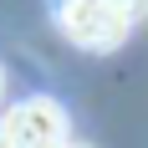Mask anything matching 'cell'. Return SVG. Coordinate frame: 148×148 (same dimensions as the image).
Segmentation results:
<instances>
[{
	"label": "cell",
	"instance_id": "obj_3",
	"mask_svg": "<svg viewBox=\"0 0 148 148\" xmlns=\"http://www.w3.org/2000/svg\"><path fill=\"white\" fill-rule=\"evenodd\" d=\"M0 92H5V66H0Z\"/></svg>",
	"mask_w": 148,
	"mask_h": 148
},
{
	"label": "cell",
	"instance_id": "obj_2",
	"mask_svg": "<svg viewBox=\"0 0 148 148\" xmlns=\"http://www.w3.org/2000/svg\"><path fill=\"white\" fill-rule=\"evenodd\" d=\"M0 133H5V148H66L72 123L56 97H26L0 118Z\"/></svg>",
	"mask_w": 148,
	"mask_h": 148
},
{
	"label": "cell",
	"instance_id": "obj_5",
	"mask_svg": "<svg viewBox=\"0 0 148 148\" xmlns=\"http://www.w3.org/2000/svg\"><path fill=\"white\" fill-rule=\"evenodd\" d=\"M0 148H5V133H0Z\"/></svg>",
	"mask_w": 148,
	"mask_h": 148
},
{
	"label": "cell",
	"instance_id": "obj_4",
	"mask_svg": "<svg viewBox=\"0 0 148 148\" xmlns=\"http://www.w3.org/2000/svg\"><path fill=\"white\" fill-rule=\"evenodd\" d=\"M66 148H92V143H66Z\"/></svg>",
	"mask_w": 148,
	"mask_h": 148
},
{
	"label": "cell",
	"instance_id": "obj_1",
	"mask_svg": "<svg viewBox=\"0 0 148 148\" xmlns=\"http://www.w3.org/2000/svg\"><path fill=\"white\" fill-rule=\"evenodd\" d=\"M143 0H61V31L66 41H77L82 51H118L133 31Z\"/></svg>",
	"mask_w": 148,
	"mask_h": 148
}]
</instances>
